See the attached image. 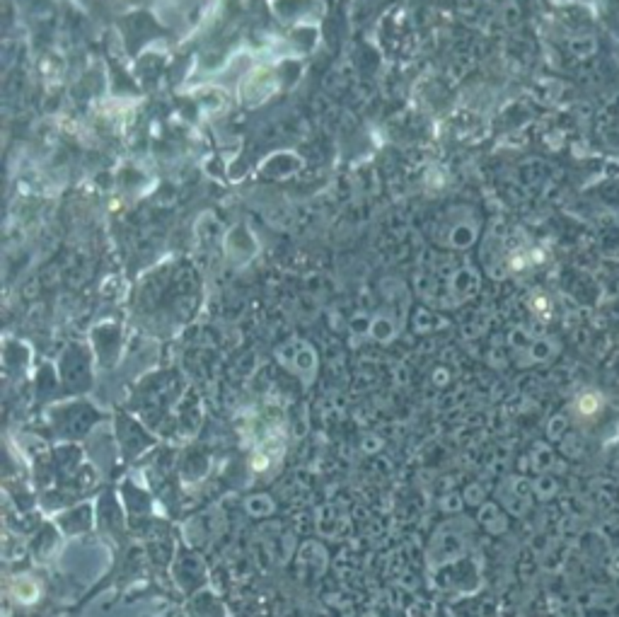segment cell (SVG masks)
Returning <instances> with one entry per match:
<instances>
[{"label":"cell","mask_w":619,"mask_h":617,"mask_svg":"<svg viewBox=\"0 0 619 617\" xmlns=\"http://www.w3.org/2000/svg\"><path fill=\"white\" fill-rule=\"evenodd\" d=\"M578 409H581L583 414H595V412L600 409V405H598V397H593V395H586V397H583L581 402H578Z\"/></svg>","instance_id":"obj_1"}]
</instances>
